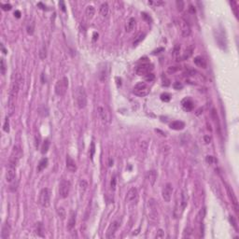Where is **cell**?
<instances>
[{
	"instance_id": "obj_1",
	"label": "cell",
	"mask_w": 239,
	"mask_h": 239,
	"mask_svg": "<svg viewBox=\"0 0 239 239\" xmlns=\"http://www.w3.org/2000/svg\"><path fill=\"white\" fill-rule=\"evenodd\" d=\"M20 76L17 75L15 77V79L11 84V88L9 91V102H8V111L9 116H11L15 111V104H16V98L19 93L20 89Z\"/></svg>"
},
{
	"instance_id": "obj_2",
	"label": "cell",
	"mask_w": 239,
	"mask_h": 239,
	"mask_svg": "<svg viewBox=\"0 0 239 239\" xmlns=\"http://www.w3.org/2000/svg\"><path fill=\"white\" fill-rule=\"evenodd\" d=\"M187 205H188V193L186 190H182L181 194H180V198L177 201L174 209V217L176 219L180 218Z\"/></svg>"
},
{
	"instance_id": "obj_3",
	"label": "cell",
	"mask_w": 239,
	"mask_h": 239,
	"mask_svg": "<svg viewBox=\"0 0 239 239\" xmlns=\"http://www.w3.org/2000/svg\"><path fill=\"white\" fill-rule=\"evenodd\" d=\"M76 101L78 108H84L87 106V94L82 86H78L76 91Z\"/></svg>"
},
{
	"instance_id": "obj_4",
	"label": "cell",
	"mask_w": 239,
	"mask_h": 239,
	"mask_svg": "<svg viewBox=\"0 0 239 239\" xmlns=\"http://www.w3.org/2000/svg\"><path fill=\"white\" fill-rule=\"evenodd\" d=\"M67 89H68V78L66 77H63L62 78L58 79L54 87V92L56 95H58V96H63L66 94Z\"/></svg>"
},
{
	"instance_id": "obj_5",
	"label": "cell",
	"mask_w": 239,
	"mask_h": 239,
	"mask_svg": "<svg viewBox=\"0 0 239 239\" xmlns=\"http://www.w3.org/2000/svg\"><path fill=\"white\" fill-rule=\"evenodd\" d=\"M23 156V151L19 145H15L12 148L11 154H10L9 160V166H17V164L20 161L21 157Z\"/></svg>"
},
{
	"instance_id": "obj_6",
	"label": "cell",
	"mask_w": 239,
	"mask_h": 239,
	"mask_svg": "<svg viewBox=\"0 0 239 239\" xmlns=\"http://www.w3.org/2000/svg\"><path fill=\"white\" fill-rule=\"evenodd\" d=\"M39 203L42 208H49L51 205V190L48 188H43L39 193Z\"/></svg>"
},
{
	"instance_id": "obj_7",
	"label": "cell",
	"mask_w": 239,
	"mask_h": 239,
	"mask_svg": "<svg viewBox=\"0 0 239 239\" xmlns=\"http://www.w3.org/2000/svg\"><path fill=\"white\" fill-rule=\"evenodd\" d=\"M176 24L178 26L182 36H184V38H188V36L190 35V32H192V30H190V26L186 20H184L183 18H179L176 21Z\"/></svg>"
},
{
	"instance_id": "obj_8",
	"label": "cell",
	"mask_w": 239,
	"mask_h": 239,
	"mask_svg": "<svg viewBox=\"0 0 239 239\" xmlns=\"http://www.w3.org/2000/svg\"><path fill=\"white\" fill-rule=\"evenodd\" d=\"M97 112L105 123H109L111 121V113L106 105H99L97 107Z\"/></svg>"
},
{
	"instance_id": "obj_9",
	"label": "cell",
	"mask_w": 239,
	"mask_h": 239,
	"mask_svg": "<svg viewBox=\"0 0 239 239\" xmlns=\"http://www.w3.org/2000/svg\"><path fill=\"white\" fill-rule=\"evenodd\" d=\"M136 95L137 96H146L148 93H150V88L148 87V85L146 82H138L136 84V86L134 88V91H133Z\"/></svg>"
},
{
	"instance_id": "obj_10",
	"label": "cell",
	"mask_w": 239,
	"mask_h": 239,
	"mask_svg": "<svg viewBox=\"0 0 239 239\" xmlns=\"http://www.w3.org/2000/svg\"><path fill=\"white\" fill-rule=\"evenodd\" d=\"M71 184L68 180H63L59 186V195L61 198H66L70 193Z\"/></svg>"
},
{
	"instance_id": "obj_11",
	"label": "cell",
	"mask_w": 239,
	"mask_h": 239,
	"mask_svg": "<svg viewBox=\"0 0 239 239\" xmlns=\"http://www.w3.org/2000/svg\"><path fill=\"white\" fill-rule=\"evenodd\" d=\"M153 70V66L150 63H145L136 67V74L138 76H146L147 74L151 73Z\"/></svg>"
},
{
	"instance_id": "obj_12",
	"label": "cell",
	"mask_w": 239,
	"mask_h": 239,
	"mask_svg": "<svg viewBox=\"0 0 239 239\" xmlns=\"http://www.w3.org/2000/svg\"><path fill=\"white\" fill-rule=\"evenodd\" d=\"M172 193H173V186L171 183H166V186L163 189L162 192V196L163 199L166 202H170L171 201V197H172Z\"/></svg>"
},
{
	"instance_id": "obj_13",
	"label": "cell",
	"mask_w": 239,
	"mask_h": 239,
	"mask_svg": "<svg viewBox=\"0 0 239 239\" xmlns=\"http://www.w3.org/2000/svg\"><path fill=\"white\" fill-rule=\"evenodd\" d=\"M226 190H227V193H228V196H229V198L232 202V205L233 206V209L238 213V201H237V198L235 194V192H233V190L230 187L229 185L226 186Z\"/></svg>"
},
{
	"instance_id": "obj_14",
	"label": "cell",
	"mask_w": 239,
	"mask_h": 239,
	"mask_svg": "<svg viewBox=\"0 0 239 239\" xmlns=\"http://www.w3.org/2000/svg\"><path fill=\"white\" fill-rule=\"evenodd\" d=\"M120 227V222L118 220H115L113 222H111L110 225L108 226V231H107V235H106V237L107 238H112L115 236V233L117 232V230L119 229Z\"/></svg>"
},
{
	"instance_id": "obj_15",
	"label": "cell",
	"mask_w": 239,
	"mask_h": 239,
	"mask_svg": "<svg viewBox=\"0 0 239 239\" xmlns=\"http://www.w3.org/2000/svg\"><path fill=\"white\" fill-rule=\"evenodd\" d=\"M137 197H138V193H137V190L136 188H132L128 190V193L126 194V198L125 201L126 203H136Z\"/></svg>"
},
{
	"instance_id": "obj_16",
	"label": "cell",
	"mask_w": 239,
	"mask_h": 239,
	"mask_svg": "<svg viewBox=\"0 0 239 239\" xmlns=\"http://www.w3.org/2000/svg\"><path fill=\"white\" fill-rule=\"evenodd\" d=\"M15 174H16V167L9 166L7 167V172H6V180L7 182H12L13 179L15 178Z\"/></svg>"
},
{
	"instance_id": "obj_17",
	"label": "cell",
	"mask_w": 239,
	"mask_h": 239,
	"mask_svg": "<svg viewBox=\"0 0 239 239\" xmlns=\"http://www.w3.org/2000/svg\"><path fill=\"white\" fill-rule=\"evenodd\" d=\"M181 106H182V108H184V110L192 111L193 109V108H194V103L190 97H187V98H184L181 101Z\"/></svg>"
},
{
	"instance_id": "obj_18",
	"label": "cell",
	"mask_w": 239,
	"mask_h": 239,
	"mask_svg": "<svg viewBox=\"0 0 239 239\" xmlns=\"http://www.w3.org/2000/svg\"><path fill=\"white\" fill-rule=\"evenodd\" d=\"M66 168L68 171H70L72 173L77 171V164H76L75 161H74L70 156H68V155L66 156Z\"/></svg>"
},
{
	"instance_id": "obj_19",
	"label": "cell",
	"mask_w": 239,
	"mask_h": 239,
	"mask_svg": "<svg viewBox=\"0 0 239 239\" xmlns=\"http://www.w3.org/2000/svg\"><path fill=\"white\" fill-rule=\"evenodd\" d=\"M75 225H76V212L71 211L69 219H68V222H67V230L72 231L74 228H75Z\"/></svg>"
},
{
	"instance_id": "obj_20",
	"label": "cell",
	"mask_w": 239,
	"mask_h": 239,
	"mask_svg": "<svg viewBox=\"0 0 239 239\" xmlns=\"http://www.w3.org/2000/svg\"><path fill=\"white\" fill-rule=\"evenodd\" d=\"M157 177H158V175H157V172L155 171V170H151V171H148L147 173V178L151 186L155 184L156 180H157Z\"/></svg>"
},
{
	"instance_id": "obj_21",
	"label": "cell",
	"mask_w": 239,
	"mask_h": 239,
	"mask_svg": "<svg viewBox=\"0 0 239 239\" xmlns=\"http://www.w3.org/2000/svg\"><path fill=\"white\" fill-rule=\"evenodd\" d=\"M193 49H194V46H193V45L188 47L187 49L185 50V51L183 52V54H182L181 56H180L179 61H183V60H187V59H189V58L193 55Z\"/></svg>"
},
{
	"instance_id": "obj_22",
	"label": "cell",
	"mask_w": 239,
	"mask_h": 239,
	"mask_svg": "<svg viewBox=\"0 0 239 239\" xmlns=\"http://www.w3.org/2000/svg\"><path fill=\"white\" fill-rule=\"evenodd\" d=\"M170 128L173 129V130H176V131H179V130H182L184 129L185 127V123L181 121H172L171 123L169 124Z\"/></svg>"
},
{
	"instance_id": "obj_23",
	"label": "cell",
	"mask_w": 239,
	"mask_h": 239,
	"mask_svg": "<svg viewBox=\"0 0 239 239\" xmlns=\"http://www.w3.org/2000/svg\"><path fill=\"white\" fill-rule=\"evenodd\" d=\"M136 19L134 17H131L128 21H127V23L125 24V31L126 32H131L133 29L136 27Z\"/></svg>"
},
{
	"instance_id": "obj_24",
	"label": "cell",
	"mask_w": 239,
	"mask_h": 239,
	"mask_svg": "<svg viewBox=\"0 0 239 239\" xmlns=\"http://www.w3.org/2000/svg\"><path fill=\"white\" fill-rule=\"evenodd\" d=\"M10 233V226L9 223H5L2 227L1 232V239H7Z\"/></svg>"
},
{
	"instance_id": "obj_25",
	"label": "cell",
	"mask_w": 239,
	"mask_h": 239,
	"mask_svg": "<svg viewBox=\"0 0 239 239\" xmlns=\"http://www.w3.org/2000/svg\"><path fill=\"white\" fill-rule=\"evenodd\" d=\"M35 231H36V233L39 236H40V237H44L45 236V235H44V226H43V224L41 223V222H38V223H36Z\"/></svg>"
},
{
	"instance_id": "obj_26",
	"label": "cell",
	"mask_w": 239,
	"mask_h": 239,
	"mask_svg": "<svg viewBox=\"0 0 239 239\" xmlns=\"http://www.w3.org/2000/svg\"><path fill=\"white\" fill-rule=\"evenodd\" d=\"M193 62H194V63L197 66L202 67V68H206V62H205V60L204 59L203 57H201V56L195 57Z\"/></svg>"
},
{
	"instance_id": "obj_27",
	"label": "cell",
	"mask_w": 239,
	"mask_h": 239,
	"mask_svg": "<svg viewBox=\"0 0 239 239\" xmlns=\"http://www.w3.org/2000/svg\"><path fill=\"white\" fill-rule=\"evenodd\" d=\"M109 12V7L108 3H103L100 7V14L102 17H107Z\"/></svg>"
},
{
	"instance_id": "obj_28",
	"label": "cell",
	"mask_w": 239,
	"mask_h": 239,
	"mask_svg": "<svg viewBox=\"0 0 239 239\" xmlns=\"http://www.w3.org/2000/svg\"><path fill=\"white\" fill-rule=\"evenodd\" d=\"M108 70H107V67H101V69H100V72H99V79L101 81H106L108 79Z\"/></svg>"
},
{
	"instance_id": "obj_29",
	"label": "cell",
	"mask_w": 239,
	"mask_h": 239,
	"mask_svg": "<svg viewBox=\"0 0 239 239\" xmlns=\"http://www.w3.org/2000/svg\"><path fill=\"white\" fill-rule=\"evenodd\" d=\"M95 13V9L93 8V6H88L86 8V10H85V14H86V17L88 20H91L93 18Z\"/></svg>"
},
{
	"instance_id": "obj_30",
	"label": "cell",
	"mask_w": 239,
	"mask_h": 239,
	"mask_svg": "<svg viewBox=\"0 0 239 239\" xmlns=\"http://www.w3.org/2000/svg\"><path fill=\"white\" fill-rule=\"evenodd\" d=\"M47 166H48V159L42 158L38 164V168H36V170H38V172H41L47 167Z\"/></svg>"
},
{
	"instance_id": "obj_31",
	"label": "cell",
	"mask_w": 239,
	"mask_h": 239,
	"mask_svg": "<svg viewBox=\"0 0 239 239\" xmlns=\"http://www.w3.org/2000/svg\"><path fill=\"white\" fill-rule=\"evenodd\" d=\"M205 215V208H202L199 212L197 216H196V222H198L199 224H203V220Z\"/></svg>"
},
{
	"instance_id": "obj_32",
	"label": "cell",
	"mask_w": 239,
	"mask_h": 239,
	"mask_svg": "<svg viewBox=\"0 0 239 239\" xmlns=\"http://www.w3.org/2000/svg\"><path fill=\"white\" fill-rule=\"evenodd\" d=\"M49 148H50V141H49V139H46L43 141V143H42L41 153L42 154H45V153H47L48 151H49Z\"/></svg>"
},
{
	"instance_id": "obj_33",
	"label": "cell",
	"mask_w": 239,
	"mask_h": 239,
	"mask_svg": "<svg viewBox=\"0 0 239 239\" xmlns=\"http://www.w3.org/2000/svg\"><path fill=\"white\" fill-rule=\"evenodd\" d=\"M26 30H27V33L29 35H33L34 34V31H35V23L34 22H31L27 24L26 26Z\"/></svg>"
},
{
	"instance_id": "obj_34",
	"label": "cell",
	"mask_w": 239,
	"mask_h": 239,
	"mask_svg": "<svg viewBox=\"0 0 239 239\" xmlns=\"http://www.w3.org/2000/svg\"><path fill=\"white\" fill-rule=\"evenodd\" d=\"M179 51H180V45H176L174 48V57L176 58L177 61H179V58H180V55H179Z\"/></svg>"
},
{
	"instance_id": "obj_35",
	"label": "cell",
	"mask_w": 239,
	"mask_h": 239,
	"mask_svg": "<svg viewBox=\"0 0 239 239\" xmlns=\"http://www.w3.org/2000/svg\"><path fill=\"white\" fill-rule=\"evenodd\" d=\"M57 213H58V216H59L62 220H65L66 219V210L63 209V208H57Z\"/></svg>"
},
{
	"instance_id": "obj_36",
	"label": "cell",
	"mask_w": 239,
	"mask_h": 239,
	"mask_svg": "<svg viewBox=\"0 0 239 239\" xmlns=\"http://www.w3.org/2000/svg\"><path fill=\"white\" fill-rule=\"evenodd\" d=\"M6 63H5V60L3 58H1V61H0V71H1V74L2 75H5V73H6Z\"/></svg>"
},
{
	"instance_id": "obj_37",
	"label": "cell",
	"mask_w": 239,
	"mask_h": 239,
	"mask_svg": "<svg viewBox=\"0 0 239 239\" xmlns=\"http://www.w3.org/2000/svg\"><path fill=\"white\" fill-rule=\"evenodd\" d=\"M39 57H40V59H45V58L47 57V50H46L45 46L41 47V49L39 51Z\"/></svg>"
},
{
	"instance_id": "obj_38",
	"label": "cell",
	"mask_w": 239,
	"mask_h": 239,
	"mask_svg": "<svg viewBox=\"0 0 239 239\" xmlns=\"http://www.w3.org/2000/svg\"><path fill=\"white\" fill-rule=\"evenodd\" d=\"M161 99H162V101H163V102H169L170 99H171V95L167 93H164L161 95Z\"/></svg>"
},
{
	"instance_id": "obj_39",
	"label": "cell",
	"mask_w": 239,
	"mask_h": 239,
	"mask_svg": "<svg viewBox=\"0 0 239 239\" xmlns=\"http://www.w3.org/2000/svg\"><path fill=\"white\" fill-rule=\"evenodd\" d=\"M231 4H232V8H233V12H235V14L236 17H238V8H237V7H238V5H237V3H236L235 1H232Z\"/></svg>"
},
{
	"instance_id": "obj_40",
	"label": "cell",
	"mask_w": 239,
	"mask_h": 239,
	"mask_svg": "<svg viewBox=\"0 0 239 239\" xmlns=\"http://www.w3.org/2000/svg\"><path fill=\"white\" fill-rule=\"evenodd\" d=\"M176 4H177V8H178V11H182L184 9V2L182 1V0H178Z\"/></svg>"
},
{
	"instance_id": "obj_41",
	"label": "cell",
	"mask_w": 239,
	"mask_h": 239,
	"mask_svg": "<svg viewBox=\"0 0 239 239\" xmlns=\"http://www.w3.org/2000/svg\"><path fill=\"white\" fill-rule=\"evenodd\" d=\"M3 130H4L5 132H6V133H9V118H8V117L6 118V121H5V123H4Z\"/></svg>"
},
{
	"instance_id": "obj_42",
	"label": "cell",
	"mask_w": 239,
	"mask_h": 239,
	"mask_svg": "<svg viewBox=\"0 0 239 239\" xmlns=\"http://www.w3.org/2000/svg\"><path fill=\"white\" fill-rule=\"evenodd\" d=\"M144 78H145V81H146L151 82V81H152L153 79L155 78V76L153 75L152 73H150V74H147L146 76H144Z\"/></svg>"
},
{
	"instance_id": "obj_43",
	"label": "cell",
	"mask_w": 239,
	"mask_h": 239,
	"mask_svg": "<svg viewBox=\"0 0 239 239\" xmlns=\"http://www.w3.org/2000/svg\"><path fill=\"white\" fill-rule=\"evenodd\" d=\"M173 87L175 90H181L183 88V84L179 81H176L174 84H173Z\"/></svg>"
},
{
	"instance_id": "obj_44",
	"label": "cell",
	"mask_w": 239,
	"mask_h": 239,
	"mask_svg": "<svg viewBox=\"0 0 239 239\" xmlns=\"http://www.w3.org/2000/svg\"><path fill=\"white\" fill-rule=\"evenodd\" d=\"M193 233V229L190 227H188L187 229L185 230V235H184V237H190Z\"/></svg>"
},
{
	"instance_id": "obj_45",
	"label": "cell",
	"mask_w": 239,
	"mask_h": 239,
	"mask_svg": "<svg viewBox=\"0 0 239 239\" xmlns=\"http://www.w3.org/2000/svg\"><path fill=\"white\" fill-rule=\"evenodd\" d=\"M1 7L3 10H10L11 9V5L10 4H1Z\"/></svg>"
},
{
	"instance_id": "obj_46",
	"label": "cell",
	"mask_w": 239,
	"mask_h": 239,
	"mask_svg": "<svg viewBox=\"0 0 239 239\" xmlns=\"http://www.w3.org/2000/svg\"><path fill=\"white\" fill-rule=\"evenodd\" d=\"M163 237H164V232L162 229L158 230L157 235H156V238H163Z\"/></svg>"
},
{
	"instance_id": "obj_47",
	"label": "cell",
	"mask_w": 239,
	"mask_h": 239,
	"mask_svg": "<svg viewBox=\"0 0 239 239\" xmlns=\"http://www.w3.org/2000/svg\"><path fill=\"white\" fill-rule=\"evenodd\" d=\"M144 36H145L144 34H143V35L141 34L140 36H137V39H136V41H134V45H136L137 43H139V42H140V41H141V40H142L143 39H144Z\"/></svg>"
},
{
	"instance_id": "obj_48",
	"label": "cell",
	"mask_w": 239,
	"mask_h": 239,
	"mask_svg": "<svg viewBox=\"0 0 239 239\" xmlns=\"http://www.w3.org/2000/svg\"><path fill=\"white\" fill-rule=\"evenodd\" d=\"M179 69L178 67H177V66H170L169 68H168V73H175L176 71H178Z\"/></svg>"
},
{
	"instance_id": "obj_49",
	"label": "cell",
	"mask_w": 239,
	"mask_h": 239,
	"mask_svg": "<svg viewBox=\"0 0 239 239\" xmlns=\"http://www.w3.org/2000/svg\"><path fill=\"white\" fill-rule=\"evenodd\" d=\"M162 78H163V84L164 85V86H169V85H170V81H169V79L166 78V77H164V76H163Z\"/></svg>"
},
{
	"instance_id": "obj_50",
	"label": "cell",
	"mask_w": 239,
	"mask_h": 239,
	"mask_svg": "<svg viewBox=\"0 0 239 239\" xmlns=\"http://www.w3.org/2000/svg\"><path fill=\"white\" fill-rule=\"evenodd\" d=\"M230 221H231V223L233 224V226L235 227V229L237 231V224H236V221L235 220V219H233V216L230 217Z\"/></svg>"
},
{
	"instance_id": "obj_51",
	"label": "cell",
	"mask_w": 239,
	"mask_h": 239,
	"mask_svg": "<svg viewBox=\"0 0 239 239\" xmlns=\"http://www.w3.org/2000/svg\"><path fill=\"white\" fill-rule=\"evenodd\" d=\"M116 188V177L113 176V178H111V189L115 190Z\"/></svg>"
},
{
	"instance_id": "obj_52",
	"label": "cell",
	"mask_w": 239,
	"mask_h": 239,
	"mask_svg": "<svg viewBox=\"0 0 239 239\" xmlns=\"http://www.w3.org/2000/svg\"><path fill=\"white\" fill-rule=\"evenodd\" d=\"M206 162L208 163H213V162H216V159L213 156H208L206 157Z\"/></svg>"
},
{
	"instance_id": "obj_53",
	"label": "cell",
	"mask_w": 239,
	"mask_h": 239,
	"mask_svg": "<svg viewBox=\"0 0 239 239\" xmlns=\"http://www.w3.org/2000/svg\"><path fill=\"white\" fill-rule=\"evenodd\" d=\"M94 151H95V147H94V143H92L91 145V157L93 158V154H94Z\"/></svg>"
},
{
	"instance_id": "obj_54",
	"label": "cell",
	"mask_w": 239,
	"mask_h": 239,
	"mask_svg": "<svg viewBox=\"0 0 239 239\" xmlns=\"http://www.w3.org/2000/svg\"><path fill=\"white\" fill-rule=\"evenodd\" d=\"M204 139H205V143H210L211 142V136H204Z\"/></svg>"
},
{
	"instance_id": "obj_55",
	"label": "cell",
	"mask_w": 239,
	"mask_h": 239,
	"mask_svg": "<svg viewBox=\"0 0 239 239\" xmlns=\"http://www.w3.org/2000/svg\"><path fill=\"white\" fill-rule=\"evenodd\" d=\"M59 6H61V9L63 11H66V6H65V2H63V1H60L59 2Z\"/></svg>"
},
{
	"instance_id": "obj_56",
	"label": "cell",
	"mask_w": 239,
	"mask_h": 239,
	"mask_svg": "<svg viewBox=\"0 0 239 239\" xmlns=\"http://www.w3.org/2000/svg\"><path fill=\"white\" fill-rule=\"evenodd\" d=\"M189 11H190V13H193V14L195 13V9H194V7L193 6V5H190V7H189Z\"/></svg>"
},
{
	"instance_id": "obj_57",
	"label": "cell",
	"mask_w": 239,
	"mask_h": 239,
	"mask_svg": "<svg viewBox=\"0 0 239 239\" xmlns=\"http://www.w3.org/2000/svg\"><path fill=\"white\" fill-rule=\"evenodd\" d=\"M14 15H15L17 18H20V17H21V12L19 11V10H16V11L14 12Z\"/></svg>"
},
{
	"instance_id": "obj_58",
	"label": "cell",
	"mask_w": 239,
	"mask_h": 239,
	"mask_svg": "<svg viewBox=\"0 0 239 239\" xmlns=\"http://www.w3.org/2000/svg\"><path fill=\"white\" fill-rule=\"evenodd\" d=\"M98 38V34H96V33H94L93 34V40H96V39Z\"/></svg>"
}]
</instances>
